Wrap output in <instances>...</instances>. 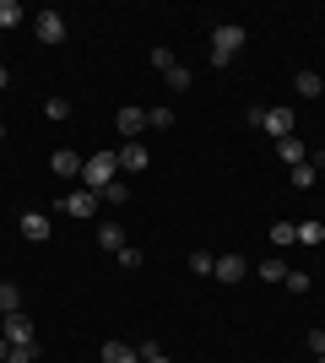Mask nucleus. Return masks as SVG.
<instances>
[{"label":"nucleus","instance_id":"f257e3e1","mask_svg":"<svg viewBox=\"0 0 325 363\" xmlns=\"http://www.w3.org/2000/svg\"><path fill=\"white\" fill-rule=\"evenodd\" d=\"M244 44H249V33L239 22H217L212 28V65H233Z\"/></svg>","mask_w":325,"mask_h":363},{"label":"nucleus","instance_id":"f03ea898","mask_svg":"<svg viewBox=\"0 0 325 363\" xmlns=\"http://www.w3.org/2000/svg\"><path fill=\"white\" fill-rule=\"evenodd\" d=\"M120 179V152H93L87 163H81V184L87 190H103V184Z\"/></svg>","mask_w":325,"mask_h":363},{"label":"nucleus","instance_id":"7ed1b4c3","mask_svg":"<svg viewBox=\"0 0 325 363\" xmlns=\"http://www.w3.org/2000/svg\"><path fill=\"white\" fill-rule=\"evenodd\" d=\"M261 130H266V136H277V141H287V136H293V104H271V108H266V120H261Z\"/></svg>","mask_w":325,"mask_h":363},{"label":"nucleus","instance_id":"20e7f679","mask_svg":"<svg viewBox=\"0 0 325 363\" xmlns=\"http://www.w3.org/2000/svg\"><path fill=\"white\" fill-rule=\"evenodd\" d=\"M33 33H38V44H65V16L60 11H38L33 16Z\"/></svg>","mask_w":325,"mask_h":363},{"label":"nucleus","instance_id":"39448f33","mask_svg":"<svg viewBox=\"0 0 325 363\" xmlns=\"http://www.w3.org/2000/svg\"><path fill=\"white\" fill-rule=\"evenodd\" d=\"M114 125H120V136H125V141H136L141 130H147V108H136V104H120Z\"/></svg>","mask_w":325,"mask_h":363},{"label":"nucleus","instance_id":"423d86ee","mask_svg":"<svg viewBox=\"0 0 325 363\" xmlns=\"http://www.w3.org/2000/svg\"><path fill=\"white\" fill-rule=\"evenodd\" d=\"M60 212L76 217V223H81V217H93V212H98V190H71V196L60 201Z\"/></svg>","mask_w":325,"mask_h":363},{"label":"nucleus","instance_id":"0eeeda50","mask_svg":"<svg viewBox=\"0 0 325 363\" xmlns=\"http://www.w3.org/2000/svg\"><path fill=\"white\" fill-rule=\"evenodd\" d=\"M81 163H87V157H81V152H71V147H60L55 157H49V168H55L60 179H81Z\"/></svg>","mask_w":325,"mask_h":363},{"label":"nucleus","instance_id":"6e6552de","mask_svg":"<svg viewBox=\"0 0 325 363\" xmlns=\"http://www.w3.org/2000/svg\"><path fill=\"white\" fill-rule=\"evenodd\" d=\"M6 342L11 347H33V320L16 309V315H6Z\"/></svg>","mask_w":325,"mask_h":363},{"label":"nucleus","instance_id":"1a4fd4ad","mask_svg":"<svg viewBox=\"0 0 325 363\" xmlns=\"http://www.w3.org/2000/svg\"><path fill=\"white\" fill-rule=\"evenodd\" d=\"M217 282H244L249 277V266H244V255H217Z\"/></svg>","mask_w":325,"mask_h":363},{"label":"nucleus","instance_id":"9d476101","mask_svg":"<svg viewBox=\"0 0 325 363\" xmlns=\"http://www.w3.org/2000/svg\"><path fill=\"white\" fill-rule=\"evenodd\" d=\"M147 163H152V157H147L141 141H125V147H120V168H125V174H141Z\"/></svg>","mask_w":325,"mask_h":363},{"label":"nucleus","instance_id":"9b49d317","mask_svg":"<svg viewBox=\"0 0 325 363\" xmlns=\"http://www.w3.org/2000/svg\"><path fill=\"white\" fill-rule=\"evenodd\" d=\"M287 272H293V266H287L282 255H266L261 266H255V277H261V282H287Z\"/></svg>","mask_w":325,"mask_h":363},{"label":"nucleus","instance_id":"f8f14e48","mask_svg":"<svg viewBox=\"0 0 325 363\" xmlns=\"http://www.w3.org/2000/svg\"><path fill=\"white\" fill-rule=\"evenodd\" d=\"M277 157H282L287 168H298V163H309V147H304L298 136H287V141H277Z\"/></svg>","mask_w":325,"mask_h":363},{"label":"nucleus","instance_id":"ddd939ff","mask_svg":"<svg viewBox=\"0 0 325 363\" xmlns=\"http://www.w3.org/2000/svg\"><path fill=\"white\" fill-rule=\"evenodd\" d=\"M103 363H141V352L130 342H103Z\"/></svg>","mask_w":325,"mask_h":363},{"label":"nucleus","instance_id":"4468645a","mask_svg":"<svg viewBox=\"0 0 325 363\" xmlns=\"http://www.w3.org/2000/svg\"><path fill=\"white\" fill-rule=\"evenodd\" d=\"M22 233H28L33 244H44L49 239V217L44 212H28V217H22Z\"/></svg>","mask_w":325,"mask_h":363},{"label":"nucleus","instance_id":"2eb2a0df","mask_svg":"<svg viewBox=\"0 0 325 363\" xmlns=\"http://www.w3.org/2000/svg\"><path fill=\"white\" fill-rule=\"evenodd\" d=\"M98 244H103L108 255H120V250H125V233H120V223H103V228H98Z\"/></svg>","mask_w":325,"mask_h":363},{"label":"nucleus","instance_id":"dca6fc26","mask_svg":"<svg viewBox=\"0 0 325 363\" xmlns=\"http://www.w3.org/2000/svg\"><path fill=\"white\" fill-rule=\"evenodd\" d=\"M293 87H298V98H320V92H325V82H320V71H298V82H293Z\"/></svg>","mask_w":325,"mask_h":363},{"label":"nucleus","instance_id":"f3484780","mask_svg":"<svg viewBox=\"0 0 325 363\" xmlns=\"http://www.w3.org/2000/svg\"><path fill=\"white\" fill-rule=\"evenodd\" d=\"M163 82H169L173 92H190V82H195V76H190V65H179V60H173L169 71H163Z\"/></svg>","mask_w":325,"mask_h":363},{"label":"nucleus","instance_id":"a211bd4d","mask_svg":"<svg viewBox=\"0 0 325 363\" xmlns=\"http://www.w3.org/2000/svg\"><path fill=\"white\" fill-rule=\"evenodd\" d=\"M22 309V288L16 282H0V315H16Z\"/></svg>","mask_w":325,"mask_h":363},{"label":"nucleus","instance_id":"6ab92c4d","mask_svg":"<svg viewBox=\"0 0 325 363\" xmlns=\"http://www.w3.org/2000/svg\"><path fill=\"white\" fill-rule=\"evenodd\" d=\"M271 244H277V250L298 244V223H271Z\"/></svg>","mask_w":325,"mask_h":363},{"label":"nucleus","instance_id":"aec40b11","mask_svg":"<svg viewBox=\"0 0 325 363\" xmlns=\"http://www.w3.org/2000/svg\"><path fill=\"white\" fill-rule=\"evenodd\" d=\"M298 244H325V223H298Z\"/></svg>","mask_w":325,"mask_h":363},{"label":"nucleus","instance_id":"412c9836","mask_svg":"<svg viewBox=\"0 0 325 363\" xmlns=\"http://www.w3.org/2000/svg\"><path fill=\"white\" fill-rule=\"evenodd\" d=\"M147 125H152V130H169V125H173V108H169V104L147 108Z\"/></svg>","mask_w":325,"mask_h":363},{"label":"nucleus","instance_id":"4be33fe9","mask_svg":"<svg viewBox=\"0 0 325 363\" xmlns=\"http://www.w3.org/2000/svg\"><path fill=\"white\" fill-rule=\"evenodd\" d=\"M190 272H195V277H212V272H217V255H206V250H195V255H190Z\"/></svg>","mask_w":325,"mask_h":363},{"label":"nucleus","instance_id":"5701e85b","mask_svg":"<svg viewBox=\"0 0 325 363\" xmlns=\"http://www.w3.org/2000/svg\"><path fill=\"white\" fill-rule=\"evenodd\" d=\"M22 6H16V0H0V28H16V22H22Z\"/></svg>","mask_w":325,"mask_h":363},{"label":"nucleus","instance_id":"b1692460","mask_svg":"<svg viewBox=\"0 0 325 363\" xmlns=\"http://www.w3.org/2000/svg\"><path fill=\"white\" fill-rule=\"evenodd\" d=\"M125 196H130V190H125L120 179H114V184H103V190H98V201H108V206H125Z\"/></svg>","mask_w":325,"mask_h":363},{"label":"nucleus","instance_id":"393cba45","mask_svg":"<svg viewBox=\"0 0 325 363\" xmlns=\"http://www.w3.org/2000/svg\"><path fill=\"white\" fill-rule=\"evenodd\" d=\"M141 260H147V255H141L136 244H125V250H120V266H125V272H141Z\"/></svg>","mask_w":325,"mask_h":363},{"label":"nucleus","instance_id":"a878e982","mask_svg":"<svg viewBox=\"0 0 325 363\" xmlns=\"http://www.w3.org/2000/svg\"><path fill=\"white\" fill-rule=\"evenodd\" d=\"M314 179H320V174H314L309 163H298V168H293V184H298V190H314Z\"/></svg>","mask_w":325,"mask_h":363},{"label":"nucleus","instance_id":"bb28decb","mask_svg":"<svg viewBox=\"0 0 325 363\" xmlns=\"http://www.w3.org/2000/svg\"><path fill=\"white\" fill-rule=\"evenodd\" d=\"M304 347H309V352H314V358H320V352H325V325H314V331H309V336H304Z\"/></svg>","mask_w":325,"mask_h":363},{"label":"nucleus","instance_id":"cd10ccee","mask_svg":"<svg viewBox=\"0 0 325 363\" xmlns=\"http://www.w3.org/2000/svg\"><path fill=\"white\" fill-rule=\"evenodd\" d=\"M282 288H293V293H309V272H287V282Z\"/></svg>","mask_w":325,"mask_h":363},{"label":"nucleus","instance_id":"c85d7f7f","mask_svg":"<svg viewBox=\"0 0 325 363\" xmlns=\"http://www.w3.org/2000/svg\"><path fill=\"white\" fill-rule=\"evenodd\" d=\"M44 108H49V120H65V114H71V104H65V98H49Z\"/></svg>","mask_w":325,"mask_h":363},{"label":"nucleus","instance_id":"c756f323","mask_svg":"<svg viewBox=\"0 0 325 363\" xmlns=\"http://www.w3.org/2000/svg\"><path fill=\"white\" fill-rule=\"evenodd\" d=\"M152 65H157V71H169V65H173V49L157 44V49H152Z\"/></svg>","mask_w":325,"mask_h":363},{"label":"nucleus","instance_id":"7c9ffc66","mask_svg":"<svg viewBox=\"0 0 325 363\" xmlns=\"http://www.w3.org/2000/svg\"><path fill=\"white\" fill-rule=\"evenodd\" d=\"M309 168H314V174H325V147H320V152H309Z\"/></svg>","mask_w":325,"mask_h":363},{"label":"nucleus","instance_id":"2f4dec72","mask_svg":"<svg viewBox=\"0 0 325 363\" xmlns=\"http://www.w3.org/2000/svg\"><path fill=\"white\" fill-rule=\"evenodd\" d=\"M11 363H33V347H11Z\"/></svg>","mask_w":325,"mask_h":363},{"label":"nucleus","instance_id":"473e14b6","mask_svg":"<svg viewBox=\"0 0 325 363\" xmlns=\"http://www.w3.org/2000/svg\"><path fill=\"white\" fill-rule=\"evenodd\" d=\"M0 363H11V342L6 336H0Z\"/></svg>","mask_w":325,"mask_h":363},{"label":"nucleus","instance_id":"72a5a7b5","mask_svg":"<svg viewBox=\"0 0 325 363\" xmlns=\"http://www.w3.org/2000/svg\"><path fill=\"white\" fill-rule=\"evenodd\" d=\"M6 82H11V71H6V65H0V92H6Z\"/></svg>","mask_w":325,"mask_h":363},{"label":"nucleus","instance_id":"f704fd0d","mask_svg":"<svg viewBox=\"0 0 325 363\" xmlns=\"http://www.w3.org/2000/svg\"><path fill=\"white\" fill-rule=\"evenodd\" d=\"M141 363H169V358H141Z\"/></svg>","mask_w":325,"mask_h":363},{"label":"nucleus","instance_id":"c9c22d12","mask_svg":"<svg viewBox=\"0 0 325 363\" xmlns=\"http://www.w3.org/2000/svg\"><path fill=\"white\" fill-rule=\"evenodd\" d=\"M0 141H6V125H0Z\"/></svg>","mask_w":325,"mask_h":363},{"label":"nucleus","instance_id":"e433bc0d","mask_svg":"<svg viewBox=\"0 0 325 363\" xmlns=\"http://www.w3.org/2000/svg\"><path fill=\"white\" fill-rule=\"evenodd\" d=\"M314 363H325V352H320V358H314Z\"/></svg>","mask_w":325,"mask_h":363}]
</instances>
